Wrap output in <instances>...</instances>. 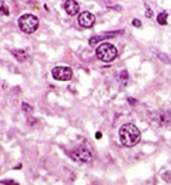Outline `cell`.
Returning a JSON list of instances; mask_svg holds the SVG:
<instances>
[{"label":"cell","mask_w":171,"mask_h":185,"mask_svg":"<svg viewBox=\"0 0 171 185\" xmlns=\"http://www.w3.org/2000/svg\"><path fill=\"white\" fill-rule=\"evenodd\" d=\"M0 14H3V15H10V11H8V6L6 5L5 1H1L0 0Z\"/></svg>","instance_id":"obj_12"},{"label":"cell","mask_w":171,"mask_h":185,"mask_svg":"<svg viewBox=\"0 0 171 185\" xmlns=\"http://www.w3.org/2000/svg\"><path fill=\"white\" fill-rule=\"evenodd\" d=\"M77 21H79V25L81 27H84V28H90L95 25V21H96V18L93 13L90 12H87L84 11L82 13L79 14V18H77Z\"/></svg>","instance_id":"obj_6"},{"label":"cell","mask_w":171,"mask_h":185,"mask_svg":"<svg viewBox=\"0 0 171 185\" xmlns=\"http://www.w3.org/2000/svg\"><path fill=\"white\" fill-rule=\"evenodd\" d=\"M21 108H22V111L25 114H32L33 113V107H31L30 104H27V103H22L21 104Z\"/></svg>","instance_id":"obj_13"},{"label":"cell","mask_w":171,"mask_h":185,"mask_svg":"<svg viewBox=\"0 0 171 185\" xmlns=\"http://www.w3.org/2000/svg\"><path fill=\"white\" fill-rule=\"evenodd\" d=\"M120 139L124 146L131 148L141 141V131L135 124L127 123L120 129Z\"/></svg>","instance_id":"obj_1"},{"label":"cell","mask_w":171,"mask_h":185,"mask_svg":"<svg viewBox=\"0 0 171 185\" xmlns=\"http://www.w3.org/2000/svg\"><path fill=\"white\" fill-rule=\"evenodd\" d=\"M96 56L103 62H111L117 56V49L109 42H103L96 48Z\"/></svg>","instance_id":"obj_3"},{"label":"cell","mask_w":171,"mask_h":185,"mask_svg":"<svg viewBox=\"0 0 171 185\" xmlns=\"http://www.w3.org/2000/svg\"><path fill=\"white\" fill-rule=\"evenodd\" d=\"M1 184L4 185H19L18 182L13 180V179H5V180H1Z\"/></svg>","instance_id":"obj_15"},{"label":"cell","mask_w":171,"mask_h":185,"mask_svg":"<svg viewBox=\"0 0 171 185\" xmlns=\"http://www.w3.org/2000/svg\"><path fill=\"white\" fill-rule=\"evenodd\" d=\"M119 34H123V30H115V32H108V33H104L102 35H96V37H93L90 38L89 40V45L90 46H95L97 42L104 40V39H109V38H112L115 35H119Z\"/></svg>","instance_id":"obj_7"},{"label":"cell","mask_w":171,"mask_h":185,"mask_svg":"<svg viewBox=\"0 0 171 185\" xmlns=\"http://www.w3.org/2000/svg\"><path fill=\"white\" fill-rule=\"evenodd\" d=\"M162 178H163L164 182L171 183V171H165V172L162 175Z\"/></svg>","instance_id":"obj_14"},{"label":"cell","mask_w":171,"mask_h":185,"mask_svg":"<svg viewBox=\"0 0 171 185\" xmlns=\"http://www.w3.org/2000/svg\"><path fill=\"white\" fill-rule=\"evenodd\" d=\"M157 21H158V23H159V25L165 26V25L168 23V14H166V13H164V12L159 13V14L157 15Z\"/></svg>","instance_id":"obj_11"},{"label":"cell","mask_w":171,"mask_h":185,"mask_svg":"<svg viewBox=\"0 0 171 185\" xmlns=\"http://www.w3.org/2000/svg\"><path fill=\"white\" fill-rule=\"evenodd\" d=\"M65 10L69 15H76L80 11V5L75 0H68L65 3Z\"/></svg>","instance_id":"obj_8"},{"label":"cell","mask_w":171,"mask_h":185,"mask_svg":"<svg viewBox=\"0 0 171 185\" xmlns=\"http://www.w3.org/2000/svg\"><path fill=\"white\" fill-rule=\"evenodd\" d=\"M27 123H28V126H34L35 124V123H37V121L34 119V117H28L27 118Z\"/></svg>","instance_id":"obj_17"},{"label":"cell","mask_w":171,"mask_h":185,"mask_svg":"<svg viewBox=\"0 0 171 185\" xmlns=\"http://www.w3.org/2000/svg\"><path fill=\"white\" fill-rule=\"evenodd\" d=\"M11 54L19 61V62H23V61H26V59H27V53L23 49H12Z\"/></svg>","instance_id":"obj_10"},{"label":"cell","mask_w":171,"mask_h":185,"mask_svg":"<svg viewBox=\"0 0 171 185\" xmlns=\"http://www.w3.org/2000/svg\"><path fill=\"white\" fill-rule=\"evenodd\" d=\"M132 25H134L135 27H141L142 23H141V21H139L138 19H134V20H132Z\"/></svg>","instance_id":"obj_19"},{"label":"cell","mask_w":171,"mask_h":185,"mask_svg":"<svg viewBox=\"0 0 171 185\" xmlns=\"http://www.w3.org/2000/svg\"><path fill=\"white\" fill-rule=\"evenodd\" d=\"M158 59H159V60H162L164 64H169V61H170L169 56H166V55H165V54H163V53L158 54Z\"/></svg>","instance_id":"obj_16"},{"label":"cell","mask_w":171,"mask_h":185,"mask_svg":"<svg viewBox=\"0 0 171 185\" xmlns=\"http://www.w3.org/2000/svg\"><path fill=\"white\" fill-rule=\"evenodd\" d=\"M158 122L163 126H168L171 123V111L170 110H164L158 114Z\"/></svg>","instance_id":"obj_9"},{"label":"cell","mask_w":171,"mask_h":185,"mask_svg":"<svg viewBox=\"0 0 171 185\" xmlns=\"http://www.w3.org/2000/svg\"><path fill=\"white\" fill-rule=\"evenodd\" d=\"M145 15H147L148 18H152V15H154V12H152V10H150L149 7H147V11H145Z\"/></svg>","instance_id":"obj_18"},{"label":"cell","mask_w":171,"mask_h":185,"mask_svg":"<svg viewBox=\"0 0 171 185\" xmlns=\"http://www.w3.org/2000/svg\"><path fill=\"white\" fill-rule=\"evenodd\" d=\"M18 25L19 28L26 34H32L39 27V19L34 15V14H23L19 18L18 20Z\"/></svg>","instance_id":"obj_2"},{"label":"cell","mask_w":171,"mask_h":185,"mask_svg":"<svg viewBox=\"0 0 171 185\" xmlns=\"http://www.w3.org/2000/svg\"><path fill=\"white\" fill-rule=\"evenodd\" d=\"M52 75L55 80H58V81H69L73 76V70L69 67L58 66V67L53 68Z\"/></svg>","instance_id":"obj_5"},{"label":"cell","mask_w":171,"mask_h":185,"mask_svg":"<svg viewBox=\"0 0 171 185\" xmlns=\"http://www.w3.org/2000/svg\"><path fill=\"white\" fill-rule=\"evenodd\" d=\"M128 102H129L131 106H135V104H137V101H136L135 99H132V97H129V99H128Z\"/></svg>","instance_id":"obj_20"},{"label":"cell","mask_w":171,"mask_h":185,"mask_svg":"<svg viewBox=\"0 0 171 185\" xmlns=\"http://www.w3.org/2000/svg\"><path fill=\"white\" fill-rule=\"evenodd\" d=\"M70 157L73 161H75L80 164H87V163L93 162V159H94L92 151L86 146H80V148L74 149L70 152Z\"/></svg>","instance_id":"obj_4"},{"label":"cell","mask_w":171,"mask_h":185,"mask_svg":"<svg viewBox=\"0 0 171 185\" xmlns=\"http://www.w3.org/2000/svg\"><path fill=\"white\" fill-rule=\"evenodd\" d=\"M101 136H102V134H101L100 131H99V133H96V138H97V139H100V138H101Z\"/></svg>","instance_id":"obj_21"}]
</instances>
